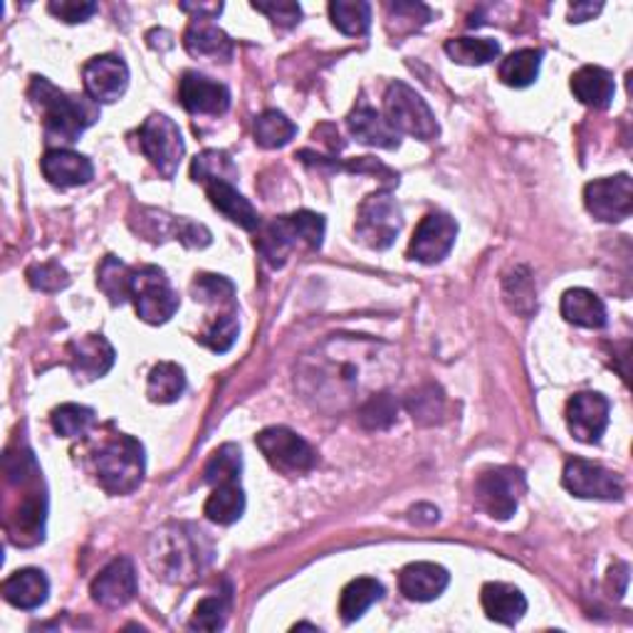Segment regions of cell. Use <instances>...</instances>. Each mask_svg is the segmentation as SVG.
I'll return each mask as SVG.
<instances>
[{
  "label": "cell",
  "instance_id": "6da1fadb",
  "mask_svg": "<svg viewBox=\"0 0 633 633\" xmlns=\"http://www.w3.org/2000/svg\"><path fill=\"white\" fill-rule=\"evenodd\" d=\"M399 351L365 335H331L295 365V389L309 407L339 413L361 407L397 377Z\"/></svg>",
  "mask_w": 633,
  "mask_h": 633
},
{
  "label": "cell",
  "instance_id": "7a4b0ae2",
  "mask_svg": "<svg viewBox=\"0 0 633 633\" xmlns=\"http://www.w3.org/2000/svg\"><path fill=\"white\" fill-rule=\"evenodd\" d=\"M151 572L171 584H189L213 559V545L205 532L191 525H166L149 542Z\"/></svg>",
  "mask_w": 633,
  "mask_h": 633
},
{
  "label": "cell",
  "instance_id": "3957f363",
  "mask_svg": "<svg viewBox=\"0 0 633 633\" xmlns=\"http://www.w3.org/2000/svg\"><path fill=\"white\" fill-rule=\"evenodd\" d=\"M28 97L43 112L48 141L75 144L99 119V105L92 97H70L45 77H33Z\"/></svg>",
  "mask_w": 633,
  "mask_h": 633
},
{
  "label": "cell",
  "instance_id": "277c9868",
  "mask_svg": "<svg viewBox=\"0 0 633 633\" xmlns=\"http://www.w3.org/2000/svg\"><path fill=\"white\" fill-rule=\"evenodd\" d=\"M325 215L313 211H297L289 215H279L275 221L257 228L255 247L270 267H283L295 247L305 245L309 251H319L325 241Z\"/></svg>",
  "mask_w": 633,
  "mask_h": 633
},
{
  "label": "cell",
  "instance_id": "5b68a950",
  "mask_svg": "<svg viewBox=\"0 0 633 633\" xmlns=\"http://www.w3.org/2000/svg\"><path fill=\"white\" fill-rule=\"evenodd\" d=\"M144 445L131 435H114L95 453V475L109 495H131L144 481Z\"/></svg>",
  "mask_w": 633,
  "mask_h": 633
},
{
  "label": "cell",
  "instance_id": "8992f818",
  "mask_svg": "<svg viewBox=\"0 0 633 633\" xmlns=\"http://www.w3.org/2000/svg\"><path fill=\"white\" fill-rule=\"evenodd\" d=\"M383 117L397 134H409V137L421 141H433L441 134L429 102L407 82H391L389 85L387 95H383Z\"/></svg>",
  "mask_w": 633,
  "mask_h": 633
},
{
  "label": "cell",
  "instance_id": "52a82bcc",
  "mask_svg": "<svg viewBox=\"0 0 633 633\" xmlns=\"http://www.w3.org/2000/svg\"><path fill=\"white\" fill-rule=\"evenodd\" d=\"M131 303L139 319L147 321V325H166L181 307L179 293H176L169 277L157 265H144L134 270Z\"/></svg>",
  "mask_w": 633,
  "mask_h": 633
},
{
  "label": "cell",
  "instance_id": "ba28073f",
  "mask_svg": "<svg viewBox=\"0 0 633 633\" xmlns=\"http://www.w3.org/2000/svg\"><path fill=\"white\" fill-rule=\"evenodd\" d=\"M403 228V215L397 199L389 191L367 196L357 211V238L371 251H387Z\"/></svg>",
  "mask_w": 633,
  "mask_h": 633
},
{
  "label": "cell",
  "instance_id": "9c48e42d",
  "mask_svg": "<svg viewBox=\"0 0 633 633\" xmlns=\"http://www.w3.org/2000/svg\"><path fill=\"white\" fill-rule=\"evenodd\" d=\"M255 445L265 455V461L285 475H303L317 465V451L313 445L285 425H270L255 435Z\"/></svg>",
  "mask_w": 633,
  "mask_h": 633
},
{
  "label": "cell",
  "instance_id": "30bf717a",
  "mask_svg": "<svg viewBox=\"0 0 633 633\" xmlns=\"http://www.w3.org/2000/svg\"><path fill=\"white\" fill-rule=\"evenodd\" d=\"M527 490L525 473L513 465L485 471L475 483V500L493 520H510Z\"/></svg>",
  "mask_w": 633,
  "mask_h": 633
},
{
  "label": "cell",
  "instance_id": "8fae6325",
  "mask_svg": "<svg viewBox=\"0 0 633 633\" xmlns=\"http://www.w3.org/2000/svg\"><path fill=\"white\" fill-rule=\"evenodd\" d=\"M139 147L163 179H173L183 159V137L176 122L166 114H151L139 129Z\"/></svg>",
  "mask_w": 633,
  "mask_h": 633
},
{
  "label": "cell",
  "instance_id": "7c38bea8",
  "mask_svg": "<svg viewBox=\"0 0 633 633\" xmlns=\"http://www.w3.org/2000/svg\"><path fill=\"white\" fill-rule=\"evenodd\" d=\"M562 485L569 493L584 500H621L624 497V481L604 465L584 458L567 461Z\"/></svg>",
  "mask_w": 633,
  "mask_h": 633
},
{
  "label": "cell",
  "instance_id": "4fadbf2b",
  "mask_svg": "<svg viewBox=\"0 0 633 633\" xmlns=\"http://www.w3.org/2000/svg\"><path fill=\"white\" fill-rule=\"evenodd\" d=\"M587 211L601 223L626 221L633 211V181L629 173L609 176L587 183L584 189Z\"/></svg>",
  "mask_w": 633,
  "mask_h": 633
},
{
  "label": "cell",
  "instance_id": "5bb4252c",
  "mask_svg": "<svg viewBox=\"0 0 633 633\" xmlns=\"http://www.w3.org/2000/svg\"><path fill=\"white\" fill-rule=\"evenodd\" d=\"M458 238V223L449 213H429L419 223L409 243V257L423 265H435L453 251Z\"/></svg>",
  "mask_w": 633,
  "mask_h": 633
},
{
  "label": "cell",
  "instance_id": "9a60e30c",
  "mask_svg": "<svg viewBox=\"0 0 633 633\" xmlns=\"http://www.w3.org/2000/svg\"><path fill=\"white\" fill-rule=\"evenodd\" d=\"M82 80H85L87 97L95 99L97 105H112L122 99L129 87V67L117 55H99L87 62L82 70Z\"/></svg>",
  "mask_w": 633,
  "mask_h": 633
},
{
  "label": "cell",
  "instance_id": "2e32d148",
  "mask_svg": "<svg viewBox=\"0 0 633 633\" xmlns=\"http://www.w3.org/2000/svg\"><path fill=\"white\" fill-rule=\"evenodd\" d=\"M611 403L597 391H581L567 403V429L581 443H599L609 425Z\"/></svg>",
  "mask_w": 633,
  "mask_h": 633
},
{
  "label": "cell",
  "instance_id": "e0dca14e",
  "mask_svg": "<svg viewBox=\"0 0 633 633\" xmlns=\"http://www.w3.org/2000/svg\"><path fill=\"white\" fill-rule=\"evenodd\" d=\"M179 99L186 112L201 117H221L231 107V92L225 85L201 72H183L179 82Z\"/></svg>",
  "mask_w": 633,
  "mask_h": 633
},
{
  "label": "cell",
  "instance_id": "ac0fdd59",
  "mask_svg": "<svg viewBox=\"0 0 633 633\" xmlns=\"http://www.w3.org/2000/svg\"><path fill=\"white\" fill-rule=\"evenodd\" d=\"M137 569L129 557H117L92 581V599L105 609H122L137 594Z\"/></svg>",
  "mask_w": 633,
  "mask_h": 633
},
{
  "label": "cell",
  "instance_id": "d6986e66",
  "mask_svg": "<svg viewBox=\"0 0 633 633\" xmlns=\"http://www.w3.org/2000/svg\"><path fill=\"white\" fill-rule=\"evenodd\" d=\"M114 347L105 335H85L75 337L67 345L70 371L77 381L102 379L114 367Z\"/></svg>",
  "mask_w": 633,
  "mask_h": 633
},
{
  "label": "cell",
  "instance_id": "ffe728a7",
  "mask_svg": "<svg viewBox=\"0 0 633 633\" xmlns=\"http://www.w3.org/2000/svg\"><path fill=\"white\" fill-rule=\"evenodd\" d=\"M451 584L449 569L435 562H413L401 569L399 589L409 601H433Z\"/></svg>",
  "mask_w": 633,
  "mask_h": 633
},
{
  "label": "cell",
  "instance_id": "44dd1931",
  "mask_svg": "<svg viewBox=\"0 0 633 633\" xmlns=\"http://www.w3.org/2000/svg\"><path fill=\"white\" fill-rule=\"evenodd\" d=\"M40 166H43L45 179L57 189H75V186H85L95 179L92 161L70 149H50Z\"/></svg>",
  "mask_w": 633,
  "mask_h": 633
},
{
  "label": "cell",
  "instance_id": "7402d4cb",
  "mask_svg": "<svg viewBox=\"0 0 633 633\" xmlns=\"http://www.w3.org/2000/svg\"><path fill=\"white\" fill-rule=\"evenodd\" d=\"M481 604L490 621L503 626L520 624L527 614V599L517 587L505 584V581H487L481 591Z\"/></svg>",
  "mask_w": 633,
  "mask_h": 633
},
{
  "label": "cell",
  "instance_id": "603a6c76",
  "mask_svg": "<svg viewBox=\"0 0 633 633\" xmlns=\"http://www.w3.org/2000/svg\"><path fill=\"white\" fill-rule=\"evenodd\" d=\"M349 131L355 134V139L367 144V147L377 149H399L401 134L391 129V124L387 122L383 114H379L373 107L359 102V105L349 112L347 117Z\"/></svg>",
  "mask_w": 633,
  "mask_h": 633
},
{
  "label": "cell",
  "instance_id": "cb8c5ba5",
  "mask_svg": "<svg viewBox=\"0 0 633 633\" xmlns=\"http://www.w3.org/2000/svg\"><path fill=\"white\" fill-rule=\"evenodd\" d=\"M48 594H50V581L35 567L18 569L15 574H10L3 581V599L15 609L25 611L40 609L48 601Z\"/></svg>",
  "mask_w": 633,
  "mask_h": 633
},
{
  "label": "cell",
  "instance_id": "d4e9b609",
  "mask_svg": "<svg viewBox=\"0 0 633 633\" xmlns=\"http://www.w3.org/2000/svg\"><path fill=\"white\" fill-rule=\"evenodd\" d=\"M183 48L193 57H211L223 62L233 57V40L221 28L213 25L211 20H191V25L183 33Z\"/></svg>",
  "mask_w": 633,
  "mask_h": 633
},
{
  "label": "cell",
  "instance_id": "484cf974",
  "mask_svg": "<svg viewBox=\"0 0 633 633\" xmlns=\"http://www.w3.org/2000/svg\"><path fill=\"white\" fill-rule=\"evenodd\" d=\"M205 193H209L213 209L221 211L231 223L245 228V231H257L263 225L255 205L233 183H211L205 186Z\"/></svg>",
  "mask_w": 633,
  "mask_h": 633
},
{
  "label": "cell",
  "instance_id": "4316f807",
  "mask_svg": "<svg viewBox=\"0 0 633 633\" xmlns=\"http://www.w3.org/2000/svg\"><path fill=\"white\" fill-rule=\"evenodd\" d=\"M572 92L581 105L594 107V109H606L616 92L614 75H611V72L604 67L584 65L572 75Z\"/></svg>",
  "mask_w": 633,
  "mask_h": 633
},
{
  "label": "cell",
  "instance_id": "83f0119b",
  "mask_svg": "<svg viewBox=\"0 0 633 633\" xmlns=\"http://www.w3.org/2000/svg\"><path fill=\"white\" fill-rule=\"evenodd\" d=\"M562 317L569 325L587 327V329H601L606 327V305L601 303V297L584 287L567 289L562 297Z\"/></svg>",
  "mask_w": 633,
  "mask_h": 633
},
{
  "label": "cell",
  "instance_id": "f1b7e54d",
  "mask_svg": "<svg viewBox=\"0 0 633 633\" xmlns=\"http://www.w3.org/2000/svg\"><path fill=\"white\" fill-rule=\"evenodd\" d=\"M383 599L381 581L371 577H359L341 589L339 597V614L345 619V624H351L367 614V611Z\"/></svg>",
  "mask_w": 633,
  "mask_h": 633
},
{
  "label": "cell",
  "instance_id": "f546056e",
  "mask_svg": "<svg viewBox=\"0 0 633 633\" xmlns=\"http://www.w3.org/2000/svg\"><path fill=\"white\" fill-rule=\"evenodd\" d=\"M245 513V493L238 483L215 485L209 500L203 505V515L215 525H233Z\"/></svg>",
  "mask_w": 633,
  "mask_h": 633
},
{
  "label": "cell",
  "instance_id": "4dcf8cb0",
  "mask_svg": "<svg viewBox=\"0 0 633 633\" xmlns=\"http://www.w3.org/2000/svg\"><path fill=\"white\" fill-rule=\"evenodd\" d=\"M186 391V371L173 365V361H159L149 371L147 397L151 403H173L183 397Z\"/></svg>",
  "mask_w": 633,
  "mask_h": 633
},
{
  "label": "cell",
  "instance_id": "1f68e13d",
  "mask_svg": "<svg viewBox=\"0 0 633 633\" xmlns=\"http://www.w3.org/2000/svg\"><path fill=\"white\" fill-rule=\"evenodd\" d=\"M539 67H542V50L523 48L503 60L500 80L507 87L523 89V87L532 85V82L539 77Z\"/></svg>",
  "mask_w": 633,
  "mask_h": 633
},
{
  "label": "cell",
  "instance_id": "d6a6232c",
  "mask_svg": "<svg viewBox=\"0 0 633 633\" xmlns=\"http://www.w3.org/2000/svg\"><path fill=\"white\" fill-rule=\"evenodd\" d=\"M445 55L458 65L481 67L500 57V43L490 38H453L445 43Z\"/></svg>",
  "mask_w": 633,
  "mask_h": 633
},
{
  "label": "cell",
  "instance_id": "836d02e7",
  "mask_svg": "<svg viewBox=\"0 0 633 633\" xmlns=\"http://www.w3.org/2000/svg\"><path fill=\"white\" fill-rule=\"evenodd\" d=\"M329 18L339 33L349 38L367 35L371 28V6L365 0H331Z\"/></svg>",
  "mask_w": 633,
  "mask_h": 633
},
{
  "label": "cell",
  "instance_id": "e575fe53",
  "mask_svg": "<svg viewBox=\"0 0 633 633\" xmlns=\"http://www.w3.org/2000/svg\"><path fill=\"white\" fill-rule=\"evenodd\" d=\"M134 270L124 265L117 255H107L97 267V285L109 297L112 305H124L131 299Z\"/></svg>",
  "mask_w": 633,
  "mask_h": 633
},
{
  "label": "cell",
  "instance_id": "d590c367",
  "mask_svg": "<svg viewBox=\"0 0 633 633\" xmlns=\"http://www.w3.org/2000/svg\"><path fill=\"white\" fill-rule=\"evenodd\" d=\"M255 144L263 149H279L297 137V127L289 122L283 112L267 109L253 124Z\"/></svg>",
  "mask_w": 633,
  "mask_h": 633
},
{
  "label": "cell",
  "instance_id": "8d00e7d4",
  "mask_svg": "<svg viewBox=\"0 0 633 633\" xmlns=\"http://www.w3.org/2000/svg\"><path fill=\"white\" fill-rule=\"evenodd\" d=\"M191 179L201 186L211 183H233L238 179V169L225 151L209 149L199 154L191 163Z\"/></svg>",
  "mask_w": 633,
  "mask_h": 633
},
{
  "label": "cell",
  "instance_id": "74e56055",
  "mask_svg": "<svg viewBox=\"0 0 633 633\" xmlns=\"http://www.w3.org/2000/svg\"><path fill=\"white\" fill-rule=\"evenodd\" d=\"M243 473V453L235 443H225L218 449L203 468V483L205 485H225L238 483Z\"/></svg>",
  "mask_w": 633,
  "mask_h": 633
},
{
  "label": "cell",
  "instance_id": "f35d334b",
  "mask_svg": "<svg viewBox=\"0 0 633 633\" xmlns=\"http://www.w3.org/2000/svg\"><path fill=\"white\" fill-rule=\"evenodd\" d=\"M361 429L367 431H387L399 419V401L389 391H377L361 403L357 411Z\"/></svg>",
  "mask_w": 633,
  "mask_h": 633
},
{
  "label": "cell",
  "instance_id": "ab89813d",
  "mask_svg": "<svg viewBox=\"0 0 633 633\" xmlns=\"http://www.w3.org/2000/svg\"><path fill=\"white\" fill-rule=\"evenodd\" d=\"M191 295L196 303L213 305L223 309H235V285L223 275L201 273L191 283Z\"/></svg>",
  "mask_w": 633,
  "mask_h": 633
},
{
  "label": "cell",
  "instance_id": "60d3db41",
  "mask_svg": "<svg viewBox=\"0 0 633 633\" xmlns=\"http://www.w3.org/2000/svg\"><path fill=\"white\" fill-rule=\"evenodd\" d=\"M238 335H241L238 309H225V313L213 317L196 339H199L203 347L215 351V355H225V351L238 341Z\"/></svg>",
  "mask_w": 633,
  "mask_h": 633
},
{
  "label": "cell",
  "instance_id": "b9f144b4",
  "mask_svg": "<svg viewBox=\"0 0 633 633\" xmlns=\"http://www.w3.org/2000/svg\"><path fill=\"white\" fill-rule=\"evenodd\" d=\"M407 409L413 421L421 425L441 423L445 413V397L441 387H435V383H423L416 391H411L407 399Z\"/></svg>",
  "mask_w": 633,
  "mask_h": 633
},
{
  "label": "cell",
  "instance_id": "7bdbcfd3",
  "mask_svg": "<svg viewBox=\"0 0 633 633\" xmlns=\"http://www.w3.org/2000/svg\"><path fill=\"white\" fill-rule=\"evenodd\" d=\"M50 423H53L55 433L62 435V439H80V435H85L92 425L97 423V416L89 407H80V403H62V407L53 411Z\"/></svg>",
  "mask_w": 633,
  "mask_h": 633
},
{
  "label": "cell",
  "instance_id": "ee69618b",
  "mask_svg": "<svg viewBox=\"0 0 633 633\" xmlns=\"http://www.w3.org/2000/svg\"><path fill=\"white\" fill-rule=\"evenodd\" d=\"M433 18L431 8L423 3H403V0H397V3H387V20H389V30L397 35H407L419 30L421 25L429 23Z\"/></svg>",
  "mask_w": 633,
  "mask_h": 633
},
{
  "label": "cell",
  "instance_id": "f6af8a7d",
  "mask_svg": "<svg viewBox=\"0 0 633 633\" xmlns=\"http://www.w3.org/2000/svg\"><path fill=\"white\" fill-rule=\"evenodd\" d=\"M505 299L515 313L529 315L535 309V283L527 267H515L513 275L505 277Z\"/></svg>",
  "mask_w": 633,
  "mask_h": 633
},
{
  "label": "cell",
  "instance_id": "bcb514c9",
  "mask_svg": "<svg viewBox=\"0 0 633 633\" xmlns=\"http://www.w3.org/2000/svg\"><path fill=\"white\" fill-rule=\"evenodd\" d=\"M228 611H231V599L228 597H209L199 601L193 611V619L189 629L193 631H221L228 621Z\"/></svg>",
  "mask_w": 633,
  "mask_h": 633
},
{
  "label": "cell",
  "instance_id": "7dc6e473",
  "mask_svg": "<svg viewBox=\"0 0 633 633\" xmlns=\"http://www.w3.org/2000/svg\"><path fill=\"white\" fill-rule=\"evenodd\" d=\"M28 283L30 287L40 289V293H60L70 285L67 270L60 263H38L33 267H28Z\"/></svg>",
  "mask_w": 633,
  "mask_h": 633
},
{
  "label": "cell",
  "instance_id": "c3c4849f",
  "mask_svg": "<svg viewBox=\"0 0 633 633\" xmlns=\"http://www.w3.org/2000/svg\"><path fill=\"white\" fill-rule=\"evenodd\" d=\"M50 13H53L62 23H85L92 15L97 13L99 6L92 3V0H53L48 6Z\"/></svg>",
  "mask_w": 633,
  "mask_h": 633
},
{
  "label": "cell",
  "instance_id": "681fc988",
  "mask_svg": "<svg viewBox=\"0 0 633 633\" xmlns=\"http://www.w3.org/2000/svg\"><path fill=\"white\" fill-rule=\"evenodd\" d=\"M257 13L267 15L273 20V25L277 28H295L303 18V8L297 3H289V0H273V3H253Z\"/></svg>",
  "mask_w": 633,
  "mask_h": 633
},
{
  "label": "cell",
  "instance_id": "f907efd6",
  "mask_svg": "<svg viewBox=\"0 0 633 633\" xmlns=\"http://www.w3.org/2000/svg\"><path fill=\"white\" fill-rule=\"evenodd\" d=\"M176 241H181L186 247H205V245H211V231L201 223L189 221V218H181Z\"/></svg>",
  "mask_w": 633,
  "mask_h": 633
},
{
  "label": "cell",
  "instance_id": "816d5d0a",
  "mask_svg": "<svg viewBox=\"0 0 633 633\" xmlns=\"http://www.w3.org/2000/svg\"><path fill=\"white\" fill-rule=\"evenodd\" d=\"M179 8L183 13H191L193 20H213L215 15H221L223 3H181Z\"/></svg>",
  "mask_w": 633,
  "mask_h": 633
},
{
  "label": "cell",
  "instance_id": "f5cc1de1",
  "mask_svg": "<svg viewBox=\"0 0 633 633\" xmlns=\"http://www.w3.org/2000/svg\"><path fill=\"white\" fill-rule=\"evenodd\" d=\"M604 8L601 3H574V6H569V23H584V20H591L594 18L599 10Z\"/></svg>",
  "mask_w": 633,
  "mask_h": 633
}]
</instances>
